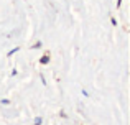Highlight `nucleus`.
Here are the masks:
<instances>
[{"label": "nucleus", "instance_id": "nucleus-2", "mask_svg": "<svg viewBox=\"0 0 130 125\" xmlns=\"http://www.w3.org/2000/svg\"><path fill=\"white\" fill-rule=\"evenodd\" d=\"M48 61H50V58H48V56H43V58H41V63L43 64H46Z\"/></svg>", "mask_w": 130, "mask_h": 125}, {"label": "nucleus", "instance_id": "nucleus-1", "mask_svg": "<svg viewBox=\"0 0 130 125\" xmlns=\"http://www.w3.org/2000/svg\"><path fill=\"white\" fill-rule=\"evenodd\" d=\"M35 125H41V117H36L35 119Z\"/></svg>", "mask_w": 130, "mask_h": 125}, {"label": "nucleus", "instance_id": "nucleus-3", "mask_svg": "<svg viewBox=\"0 0 130 125\" xmlns=\"http://www.w3.org/2000/svg\"><path fill=\"white\" fill-rule=\"evenodd\" d=\"M17 51H18V48H15V49H12V51H10V53H8V56H12V55H13V53H17Z\"/></svg>", "mask_w": 130, "mask_h": 125}]
</instances>
